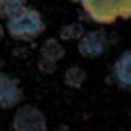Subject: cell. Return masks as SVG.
<instances>
[{"label":"cell","instance_id":"cell-8","mask_svg":"<svg viewBox=\"0 0 131 131\" xmlns=\"http://www.w3.org/2000/svg\"><path fill=\"white\" fill-rule=\"evenodd\" d=\"M84 80H86V72L82 71V67L71 65V67L65 71V82H67V86H71V88H80L82 84H84Z\"/></svg>","mask_w":131,"mask_h":131},{"label":"cell","instance_id":"cell-6","mask_svg":"<svg viewBox=\"0 0 131 131\" xmlns=\"http://www.w3.org/2000/svg\"><path fill=\"white\" fill-rule=\"evenodd\" d=\"M112 74H114V80L117 82V86L131 92V49L123 51L117 57V61L114 63V69H112Z\"/></svg>","mask_w":131,"mask_h":131},{"label":"cell","instance_id":"cell-2","mask_svg":"<svg viewBox=\"0 0 131 131\" xmlns=\"http://www.w3.org/2000/svg\"><path fill=\"white\" fill-rule=\"evenodd\" d=\"M6 29H8V33H10L14 39L31 41V39H35L37 35H41V33L45 31V20H43V16H41V12L24 6L18 14L8 18Z\"/></svg>","mask_w":131,"mask_h":131},{"label":"cell","instance_id":"cell-9","mask_svg":"<svg viewBox=\"0 0 131 131\" xmlns=\"http://www.w3.org/2000/svg\"><path fill=\"white\" fill-rule=\"evenodd\" d=\"M84 26L82 24H78V22H74V24H69V26H63L61 27V31H59V37L61 39H65V41H71V39H80L82 35H84Z\"/></svg>","mask_w":131,"mask_h":131},{"label":"cell","instance_id":"cell-3","mask_svg":"<svg viewBox=\"0 0 131 131\" xmlns=\"http://www.w3.org/2000/svg\"><path fill=\"white\" fill-rule=\"evenodd\" d=\"M12 127L16 131H43L47 129V117L35 106H22L14 114Z\"/></svg>","mask_w":131,"mask_h":131},{"label":"cell","instance_id":"cell-7","mask_svg":"<svg viewBox=\"0 0 131 131\" xmlns=\"http://www.w3.org/2000/svg\"><path fill=\"white\" fill-rule=\"evenodd\" d=\"M63 57H65V49H63L59 39H47L41 45V59L43 61H47L51 65H57Z\"/></svg>","mask_w":131,"mask_h":131},{"label":"cell","instance_id":"cell-5","mask_svg":"<svg viewBox=\"0 0 131 131\" xmlns=\"http://www.w3.org/2000/svg\"><path fill=\"white\" fill-rule=\"evenodd\" d=\"M22 102V86L20 80L10 74L0 72V108L10 110Z\"/></svg>","mask_w":131,"mask_h":131},{"label":"cell","instance_id":"cell-4","mask_svg":"<svg viewBox=\"0 0 131 131\" xmlns=\"http://www.w3.org/2000/svg\"><path fill=\"white\" fill-rule=\"evenodd\" d=\"M106 49H108V37L104 29L84 31V35L78 39V53L84 59H98L106 53Z\"/></svg>","mask_w":131,"mask_h":131},{"label":"cell","instance_id":"cell-10","mask_svg":"<svg viewBox=\"0 0 131 131\" xmlns=\"http://www.w3.org/2000/svg\"><path fill=\"white\" fill-rule=\"evenodd\" d=\"M2 8H4V12L8 14V18H10V16L18 14V12L24 8V0H6L4 4H2Z\"/></svg>","mask_w":131,"mask_h":131},{"label":"cell","instance_id":"cell-11","mask_svg":"<svg viewBox=\"0 0 131 131\" xmlns=\"http://www.w3.org/2000/svg\"><path fill=\"white\" fill-rule=\"evenodd\" d=\"M4 2H6V0H0V6H2V4H4Z\"/></svg>","mask_w":131,"mask_h":131},{"label":"cell","instance_id":"cell-1","mask_svg":"<svg viewBox=\"0 0 131 131\" xmlns=\"http://www.w3.org/2000/svg\"><path fill=\"white\" fill-rule=\"evenodd\" d=\"M71 2L80 4L86 16L100 26L131 18V0H71Z\"/></svg>","mask_w":131,"mask_h":131}]
</instances>
